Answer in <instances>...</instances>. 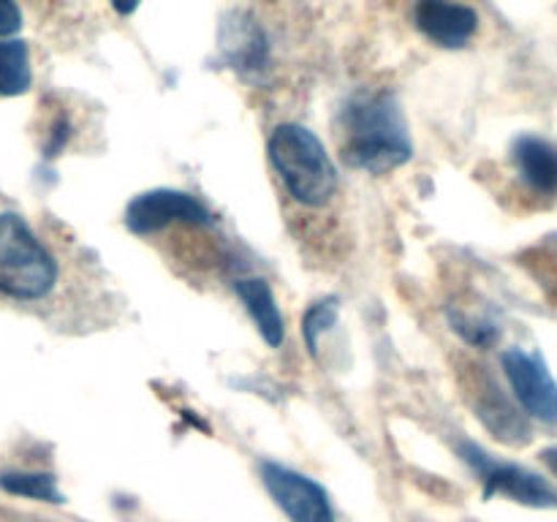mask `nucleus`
<instances>
[{"mask_svg": "<svg viewBox=\"0 0 557 522\" xmlns=\"http://www.w3.org/2000/svg\"><path fill=\"white\" fill-rule=\"evenodd\" d=\"M0 487L20 498L44 500V504H63V495L58 489V478L52 473L36 471H11L0 476Z\"/></svg>", "mask_w": 557, "mask_h": 522, "instance_id": "4468645a", "label": "nucleus"}, {"mask_svg": "<svg viewBox=\"0 0 557 522\" xmlns=\"http://www.w3.org/2000/svg\"><path fill=\"white\" fill-rule=\"evenodd\" d=\"M542 460L547 462V468H549V471H553L555 476H557V446H555V449H547V451H542Z\"/></svg>", "mask_w": 557, "mask_h": 522, "instance_id": "6ab92c4d", "label": "nucleus"}, {"mask_svg": "<svg viewBox=\"0 0 557 522\" xmlns=\"http://www.w3.org/2000/svg\"><path fill=\"white\" fill-rule=\"evenodd\" d=\"M33 82L30 49L25 41L5 38L0 41V96L14 98L27 92Z\"/></svg>", "mask_w": 557, "mask_h": 522, "instance_id": "ddd939ff", "label": "nucleus"}, {"mask_svg": "<svg viewBox=\"0 0 557 522\" xmlns=\"http://www.w3.org/2000/svg\"><path fill=\"white\" fill-rule=\"evenodd\" d=\"M221 49L223 58L239 74H256L267 65V41L261 27L250 16L234 14L221 27Z\"/></svg>", "mask_w": 557, "mask_h": 522, "instance_id": "9d476101", "label": "nucleus"}, {"mask_svg": "<svg viewBox=\"0 0 557 522\" xmlns=\"http://www.w3.org/2000/svg\"><path fill=\"white\" fill-rule=\"evenodd\" d=\"M172 223H188V226H207L210 223V212L201 204L199 199H194L190 194L183 190H147L139 194L125 210V226L131 228L139 237L147 234L163 232Z\"/></svg>", "mask_w": 557, "mask_h": 522, "instance_id": "0eeeda50", "label": "nucleus"}, {"mask_svg": "<svg viewBox=\"0 0 557 522\" xmlns=\"http://www.w3.org/2000/svg\"><path fill=\"white\" fill-rule=\"evenodd\" d=\"M261 478H264L267 493L292 522H337L326 489L305 473L283 468L277 462H264Z\"/></svg>", "mask_w": 557, "mask_h": 522, "instance_id": "39448f33", "label": "nucleus"}, {"mask_svg": "<svg viewBox=\"0 0 557 522\" xmlns=\"http://www.w3.org/2000/svg\"><path fill=\"white\" fill-rule=\"evenodd\" d=\"M109 3H112V9L117 11L120 16H131L136 9H139L141 0H109Z\"/></svg>", "mask_w": 557, "mask_h": 522, "instance_id": "a211bd4d", "label": "nucleus"}, {"mask_svg": "<svg viewBox=\"0 0 557 522\" xmlns=\"http://www.w3.org/2000/svg\"><path fill=\"white\" fill-rule=\"evenodd\" d=\"M451 326H455V330L460 332V335L466 337L471 346L487 348L498 340V330H495L490 321L471 319V315H466V313H451Z\"/></svg>", "mask_w": 557, "mask_h": 522, "instance_id": "dca6fc26", "label": "nucleus"}, {"mask_svg": "<svg viewBox=\"0 0 557 522\" xmlns=\"http://www.w3.org/2000/svg\"><path fill=\"white\" fill-rule=\"evenodd\" d=\"M58 281V259L25 215L0 210V294L11 302H44Z\"/></svg>", "mask_w": 557, "mask_h": 522, "instance_id": "f03ea898", "label": "nucleus"}, {"mask_svg": "<svg viewBox=\"0 0 557 522\" xmlns=\"http://www.w3.org/2000/svg\"><path fill=\"white\" fill-rule=\"evenodd\" d=\"M22 11L14 0H0V38H9L20 33Z\"/></svg>", "mask_w": 557, "mask_h": 522, "instance_id": "f3484780", "label": "nucleus"}, {"mask_svg": "<svg viewBox=\"0 0 557 522\" xmlns=\"http://www.w3.org/2000/svg\"><path fill=\"white\" fill-rule=\"evenodd\" d=\"M460 455L482 478L484 498L506 495V498L517 500L522 506H533V509H557V493L553 484L539 476V473L515 465V462L495 460L493 455H487L482 446L471 444V440L460 444Z\"/></svg>", "mask_w": 557, "mask_h": 522, "instance_id": "20e7f679", "label": "nucleus"}, {"mask_svg": "<svg viewBox=\"0 0 557 522\" xmlns=\"http://www.w3.org/2000/svg\"><path fill=\"white\" fill-rule=\"evenodd\" d=\"M500 364L525 413L547 424H557V381L544 359L525 348H509L500 357Z\"/></svg>", "mask_w": 557, "mask_h": 522, "instance_id": "423d86ee", "label": "nucleus"}, {"mask_svg": "<svg viewBox=\"0 0 557 522\" xmlns=\"http://www.w3.org/2000/svg\"><path fill=\"white\" fill-rule=\"evenodd\" d=\"M341 156L351 169L370 174H386L411 161V134L392 92H357L346 103Z\"/></svg>", "mask_w": 557, "mask_h": 522, "instance_id": "f257e3e1", "label": "nucleus"}, {"mask_svg": "<svg viewBox=\"0 0 557 522\" xmlns=\"http://www.w3.org/2000/svg\"><path fill=\"white\" fill-rule=\"evenodd\" d=\"M337 315H341V304H337L335 297L319 299V302L308 308V313L302 319V337L310 357H319L321 335H326L337 324Z\"/></svg>", "mask_w": 557, "mask_h": 522, "instance_id": "2eb2a0df", "label": "nucleus"}, {"mask_svg": "<svg viewBox=\"0 0 557 522\" xmlns=\"http://www.w3.org/2000/svg\"><path fill=\"white\" fill-rule=\"evenodd\" d=\"M413 25L441 49H462L479 33V14L460 0H417Z\"/></svg>", "mask_w": 557, "mask_h": 522, "instance_id": "6e6552de", "label": "nucleus"}, {"mask_svg": "<svg viewBox=\"0 0 557 522\" xmlns=\"http://www.w3.org/2000/svg\"><path fill=\"white\" fill-rule=\"evenodd\" d=\"M473 406H476V417L482 419L484 427L504 444L522 446L531 440V427H528L525 417L517 411L515 402L504 395V389L490 375H479Z\"/></svg>", "mask_w": 557, "mask_h": 522, "instance_id": "1a4fd4ad", "label": "nucleus"}, {"mask_svg": "<svg viewBox=\"0 0 557 522\" xmlns=\"http://www.w3.org/2000/svg\"><path fill=\"white\" fill-rule=\"evenodd\" d=\"M267 150L294 201L302 207L330 204L337 190V169L313 130L297 123L277 125Z\"/></svg>", "mask_w": 557, "mask_h": 522, "instance_id": "7ed1b4c3", "label": "nucleus"}, {"mask_svg": "<svg viewBox=\"0 0 557 522\" xmlns=\"http://www.w3.org/2000/svg\"><path fill=\"white\" fill-rule=\"evenodd\" d=\"M234 294L245 304L253 324L259 326L267 346L281 348L283 340H286V321H283V313L277 308V299L272 294L270 283L261 281V277H239V281H234Z\"/></svg>", "mask_w": 557, "mask_h": 522, "instance_id": "9b49d317", "label": "nucleus"}, {"mask_svg": "<svg viewBox=\"0 0 557 522\" xmlns=\"http://www.w3.org/2000/svg\"><path fill=\"white\" fill-rule=\"evenodd\" d=\"M517 172L539 194H557V147L539 136H522L515 145Z\"/></svg>", "mask_w": 557, "mask_h": 522, "instance_id": "f8f14e48", "label": "nucleus"}]
</instances>
